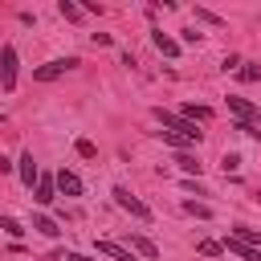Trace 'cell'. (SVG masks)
I'll return each instance as SVG.
<instances>
[{"label": "cell", "mask_w": 261, "mask_h": 261, "mask_svg": "<svg viewBox=\"0 0 261 261\" xmlns=\"http://www.w3.org/2000/svg\"><path fill=\"white\" fill-rule=\"evenodd\" d=\"M159 122H163V130H171V135H179L184 143H200L204 139V130H196V122H188L184 114H171V110H163V106H155L151 110Z\"/></svg>", "instance_id": "1"}, {"label": "cell", "mask_w": 261, "mask_h": 261, "mask_svg": "<svg viewBox=\"0 0 261 261\" xmlns=\"http://www.w3.org/2000/svg\"><path fill=\"white\" fill-rule=\"evenodd\" d=\"M110 196H114V204H118L122 212H130V216H139V220H151V208H147L139 196H130V188H122V184H118Z\"/></svg>", "instance_id": "2"}, {"label": "cell", "mask_w": 261, "mask_h": 261, "mask_svg": "<svg viewBox=\"0 0 261 261\" xmlns=\"http://www.w3.org/2000/svg\"><path fill=\"white\" fill-rule=\"evenodd\" d=\"M73 65H82V61H77V57H57V61H45V65H37V69H33V77H37V82H53V77L69 73Z\"/></svg>", "instance_id": "3"}, {"label": "cell", "mask_w": 261, "mask_h": 261, "mask_svg": "<svg viewBox=\"0 0 261 261\" xmlns=\"http://www.w3.org/2000/svg\"><path fill=\"white\" fill-rule=\"evenodd\" d=\"M228 114H232L241 126H257V118H261L253 102H245V98H232V94H228Z\"/></svg>", "instance_id": "4"}, {"label": "cell", "mask_w": 261, "mask_h": 261, "mask_svg": "<svg viewBox=\"0 0 261 261\" xmlns=\"http://www.w3.org/2000/svg\"><path fill=\"white\" fill-rule=\"evenodd\" d=\"M0 86L4 90L16 86V49L12 45H0Z\"/></svg>", "instance_id": "5"}, {"label": "cell", "mask_w": 261, "mask_h": 261, "mask_svg": "<svg viewBox=\"0 0 261 261\" xmlns=\"http://www.w3.org/2000/svg\"><path fill=\"white\" fill-rule=\"evenodd\" d=\"M53 179H57V192H65V196H82V175H77V171L61 167Z\"/></svg>", "instance_id": "6"}, {"label": "cell", "mask_w": 261, "mask_h": 261, "mask_svg": "<svg viewBox=\"0 0 261 261\" xmlns=\"http://www.w3.org/2000/svg\"><path fill=\"white\" fill-rule=\"evenodd\" d=\"M16 171H20V184H24V188H33V184L41 179V175H37V163H33V151H24V155L16 159Z\"/></svg>", "instance_id": "7"}, {"label": "cell", "mask_w": 261, "mask_h": 261, "mask_svg": "<svg viewBox=\"0 0 261 261\" xmlns=\"http://www.w3.org/2000/svg\"><path fill=\"white\" fill-rule=\"evenodd\" d=\"M94 245H98V253H102V257H110V261H135V253H130V249H122L118 241H94Z\"/></svg>", "instance_id": "8"}, {"label": "cell", "mask_w": 261, "mask_h": 261, "mask_svg": "<svg viewBox=\"0 0 261 261\" xmlns=\"http://www.w3.org/2000/svg\"><path fill=\"white\" fill-rule=\"evenodd\" d=\"M130 253H143L147 261H155V257H159V245H155L151 237H139V232H130Z\"/></svg>", "instance_id": "9"}, {"label": "cell", "mask_w": 261, "mask_h": 261, "mask_svg": "<svg viewBox=\"0 0 261 261\" xmlns=\"http://www.w3.org/2000/svg\"><path fill=\"white\" fill-rule=\"evenodd\" d=\"M151 45H155L163 57H179V41H171V37H167V33H159V29L151 33Z\"/></svg>", "instance_id": "10"}, {"label": "cell", "mask_w": 261, "mask_h": 261, "mask_svg": "<svg viewBox=\"0 0 261 261\" xmlns=\"http://www.w3.org/2000/svg\"><path fill=\"white\" fill-rule=\"evenodd\" d=\"M37 204H53L57 200V179H49V175H41L37 179V196H33Z\"/></svg>", "instance_id": "11"}, {"label": "cell", "mask_w": 261, "mask_h": 261, "mask_svg": "<svg viewBox=\"0 0 261 261\" xmlns=\"http://www.w3.org/2000/svg\"><path fill=\"white\" fill-rule=\"evenodd\" d=\"M224 249H228V253H237L241 261H261V249H249V245H241V241H232V237L224 241Z\"/></svg>", "instance_id": "12"}, {"label": "cell", "mask_w": 261, "mask_h": 261, "mask_svg": "<svg viewBox=\"0 0 261 261\" xmlns=\"http://www.w3.org/2000/svg\"><path fill=\"white\" fill-rule=\"evenodd\" d=\"M33 228H37L41 237H49V241H53V237H61V228H57V220H49V216H33Z\"/></svg>", "instance_id": "13"}, {"label": "cell", "mask_w": 261, "mask_h": 261, "mask_svg": "<svg viewBox=\"0 0 261 261\" xmlns=\"http://www.w3.org/2000/svg\"><path fill=\"white\" fill-rule=\"evenodd\" d=\"M232 241H241V245H249V249H253V245H261V232H257V228L237 224V228H232Z\"/></svg>", "instance_id": "14"}, {"label": "cell", "mask_w": 261, "mask_h": 261, "mask_svg": "<svg viewBox=\"0 0 261 261\" xmlns=\"http://www.w3.org/2000/svg\"><path fill=\"white\" fill-rule=\"evenodd\" d=\"M175 163H179V171H188V175H200V167H204V163H196V155H188V151H175Z\"/></svg>", "instance_id": "15"}, {"label": "cell", "mask_w": 261, "mask_h": 261, "mask_svg": "<svg viewBox=\"0 0 261 261\" xmlns=\"http://www.w3.org/2000/svg\"><path fill=\"white\" fill-rule=\"evenodd\" d=\"M184 118H188V122H208V118H212V110H208V106H192V102H188V106H184Z\"/></svg>", "instance_id": "16"}, {"label": "cell", "mask_w": 261, "mask_h": 261, "mask_svg": "<svg viewBox=\"0 0 261 261\" xmlns=\"http://www.w3.org/2000/svg\"><path fill=\"white\" fill-rule=\"evenodd\" d=\"M237 73H241V82H261V65L257 61H241Z\"/></svg>", "instance_id": "17"}, {"label": "cell", "mask_w": 261, "mask_h": 261, "mask_svg": "<svg viewBox=\"0 0 261 261\" xmlns=\"http://www.w3.org/2000/svg\"><path fill=\"white\" fill-rule=\"evenodd\" d=\"M57 12H61L65 20H82V16H86V12H82L77 4H69V0H61V4H57Z\"/></svg>", "instance_id": "18"}, {"label": "cell", "mask_w": 261, "mask_h": 261, "mask_svg": "<svg viewBox=\"0 0 261 261\" xmlns=\"http://www.w3.org/2000/svg\"><path fill=\"white\" fill-rule=\"evenodd\" d=\"M184 212H192V216H200V220L212 216V208H208V204H196V200H184Z\"/></svg>", "instance_id": "19"}, {"label": "cell", "mask_w": 261, "mask_h": 261, "mask_svg": "<svg viewBox=\"0 0 261 261\" xmlns=\"http://www.w3.org/2000/svg\"><path fill=\"white\" fill-rule=\"evenodd\" d=\"M73 151H77L82 159H94V155H98V147H94L90 139H77V143H73Z\"/></svg>", "instance_id": "20"}, {"label": "cell", "mask_w": 261, "mask_h": 261, "mask_svg": "<svg viewBox=\"0 0 261 261\" xmlns=\"http://www.w3.org/2000/svg\"><path fill=\"white\" fill-rule=\"evenodd\" d=\"M0 228H4L8 237H24V224H16L12 216H0Z\"/></svg>", "instance_id": "21"}, {"label": "cell", "mask_w": 261, "mask_h": 261, "mask_svg": "<svg viewBox=\"0 0 261 261\" xmlns=\"http://www.w3.org/2000/svg\"><path fill=\"white\" fill-rule=\"evenodd\" d=\"M196 249H200L204 257H220V249H224V245H220V241H200Z\"/></svg>", "instance_id": "22"}, {"label": "cell", "mask_w": 261, "mask_h": 261, "mask_svg": "<svg viewBox=\"0 0 261 261\" xmlns=\"http://www.w3.org/2000/svg\"><path fill=\"white\" fill-rule=\"evenodd\" d=\"M196 20H204V24H224L216 12H208V8H196Z\"/></svg>", "instance_id": "23"}, {"label": "cell", "mask_w": 261, "mask_h": 261, "mask_svg": "<svg viewBox=\"0 0 261 261\" xmlns=\"http://www.w3.org/2000/svg\"><path fill=\"white\" fill-rule=\"evenodd\" d=\"M241 167V155H224V171H237Z\"/></svg>", "instance_id": "24"}, {"label": "cell", "mask_w": 261, "mask_h": 261, "mask_svg": "<svg viewBox=\"0 0 261 261\" xmlns=\"http://www.w3.org/2000/svg\"><path fill=\"white\" fill-rule=\"evenodd\" d=\"M65 261H94V257H86V253H65Z\"/></svg>", "instance_id": "25"}]
</instances>
